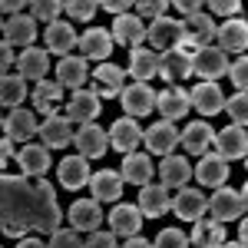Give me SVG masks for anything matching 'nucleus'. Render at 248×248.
Returning <instances> with one entry per match:
<instances>
[{"label":"nucleus","instance_id":"nucleus-56","mask_svg":"<svg viewBox=\"0 0 248 248\" xmlns=\"http://www.w3.org/2000/svg\"><path fill=\"white\" fill-rule=\"evenodd\" d=\"M0 10H7V14H10V10H23V3H20V0H14V3H10V0H3V3H0Z\"/></svg>","mask_w":248,"mask_h":248},{"label":"nucleus","instance_id":"nucleus-10","mask_svg":"<svg viewBox=\"0 0 248 248\" xmlns=\"http://www.w3.org/2000/svg\"><path fill=\"white\" fill-rule=\"evenodd\" d=\"M73 123L66 119V116H46L43 123H40V139H43V146L46 149H66V146H73Z\"/></svg>","mask_w":248,"mask_h":248},{"label":"nucleus","instance_id":"nucleus-39","mask_svg":"<svg viewBox=\"0 0 248 248\" xmlns=\"http://www.w3.org/2000/svg\"><path fill=\"white\" fill-rule=\"evenodd\" d=\"M27 99V79L20 77H10V73H3L0 79V103L7 106V109H20V103Z\"/></svg>","mask_w":248,"mask_h":248},{"label":"nucleus","instance_id":"nucleus-18","mask_svg":"<svg viewBox=\"0 0 248 248\" xmlns=\"http://www.w3.org/2000/svg\"><path fill=\"white\" fill-rule=\"evenodd\" d=\"M179 146H186L189 155H209V146H215V129H212L205 119L189 123V126L179 133Z\"/></svg>","mask_w":248,"mask_h":248},{"label":"nucleus","instance_id":"nucleus-35","mask_svg":"<svg viewBox=\"0 0 248 248\" xmlns=\"http://www.w3.org/2000/svg\"><path fill=\"white\" fill-rule=\"evenodd\" d=\"M195 248H222L229 238H225V225L215 222V218H199L192 225V238H189Z\"/></svg>","mask_w":248,"mask_h":248},{"label":"nucleus","instance_id":"nucleus-5","mask_svg":"<svg viewBox=\"0 0 248 248\" xmlns=\"http://www.w3.org/2000/svg\"><path fill=\"white\" fill-rule=\"evenodd\" d=\"M209 212L215 222H235V218H242L245 215V202H242V192L229 189V186H222V189H215V195L209 199Z\"/></svg>","mask_w":248,"mask_h":248},{"label":"nucleus","instance_id":"nucleus-22","mask_svg":"<svg viewBox=\"0 0 248 248\" xmlns=\"http://www.w3.org/2000/svg\"><path fill=\"white\" fill-rule=\"evenodd\" d=\"M215 153L225 162L232 159H245L248 155V133L242 126H225L222 133H215Z\"/></svg>","mask_w":248,"mask_h":248},{"label":"nucleus","instance_id":"nucleus-55","mask_svg":"<svg viewBox=\"0 0 248 248\" xmlns=\"http://www.w3.org/2000/svg\"><path fill=\"white\" fill-rule=\"evenodd\" d=\"M238 242H242V245L248 248V218L242 222V225H238Z\"/></svg>","mask_w":248,"mask_h":248},{"label":"nucleus","instance_id":"nucleus-48","mask_svg":"<svg viewBox=\"0 0 248 248\" xmlns=\"http://www.w3.org/2000/svg\"><path fill=\"white\" fill-rule=\"evenodd\" d=\"M116 232H93L90 235V242H86V248H119L116 245Z\"/></svg>","mask_w":248,"mask_h":248},{"label":"nucleus","instance_id":"nucleus-37","mask_svg":"<svg viewBox=\"0 0 248 248\" xmlns=\"http://www.w3.org/2000/svg\"><path fill=\"white\" fill-rule=\"evenodd\" d=\"M17 70L23 79H37L43 83L46 79V70H50V57H46V50H37V46H30V50H23L17 60Z\"/></svg>","mask_w":248,"mask_h":248},{"label":"nucleus","instance_id":"nucleus-23","mask_svg":"<svg viewBox=\"0 0 248 248\" xmlns=\"http://www.w3.org/2000/svg\"><path fill=\"white\" fill-rule=\"evenodd\" d=\"M215 40H218V50H225V53H245L248 50V20H242V17L225 20L218 27Z\"/></svg>","mask_w":248,"mask_h":248},{"label":"nucleus","instance_id":"nucleus-53","mask_svg":"<svg viewBox=\"0 0 248 248\" xmlns=\"http://www.w3.org/2000/svg\"><path fill=\"white\" fill-rule=\"evenodd\" d=\"M10 155H14V142H10V136H7V139H3V142H0V159H3V162H7V159H10Z\"/></svg>","mask_w":248,"mask_h":248},{"label":"nucleus","instance_id":"nucleus-57","mask_svg":"<svg viewBox=\"0 0 248 248\" xmlns=\"http://www.w3.org/2000/svg\"><path fill=\"white\" fill-rule=\"evenodd\" d=\"M222 248H245V245H242V242H225Z\"/></svg>","mask_w":248,"mask_h":248},{"label":"nucleus","instance_id":"nucleus-1","mask_svg":"<svg viewBox=\"0 0 248 248\" xmlns=\"http://www.w3.org/2000/svg\"><path fill=\"white\" fill-rule=\"evenodd\" d=\"M0 222L3 235L23 238L27 232L53 235L60 232L63 212L53 195V186L46 179L30 175H3L0 179Z\"/></svg>","mask_w":248,"mask_h":248},{"label":"nucleus","instance_id":"nucleus-31","mask_svg":"<svg viewBox=\"0 0 248 248\" xmlns=\"http://www.w3.org/2000/svg\"><path fill=\"white\" fill-rule=\"evenodd\" d=\"M146 27H142V20L136 17V14H123V17L113 20V40L116 46H129V50H136L142 40H146Z\"/></svg>","mask_w":248,"mask_h":248},{"label":"nucleus","instance_id":"nucleus-32","mask_svg":"<svg viewBox=\"0 0 248 248\" xmlns=\"http://www.w3.org/2000/svg\"><path fill=\"white\" fill-rule=\"evenodd\" d=\"M3 133L10 136V139H17V142L33 139V136L40 133L37 113H30V109H10V113L3 116Z\"/></svg>","mask_w":248,"mask_h":248},{"label":"nucleus","instance_id":"nucleus-40","mask_svg":"<svg viewBox=\"0 0 248 248\" xmlns=\"http://www.w3.org/2000/svg\"><path fill=\"white\" fill-rule=\"evenodd\" d=\"M225 113H229L232 126H248V93H235L225 99Z\"/></svg>","mask_w":248,"mask_h":248},{"label":"nucleus","instance_id":"nucleus-7","mask_svg":"<svg viewBox=\"0 0 248 248\" xmlns=\"http://www.w3.org/2000/svg\"><path fill=\"white\" fill-rule=\"evenodd\" d=\"M99 106H103V99L93 90H77L70 96V103H66V119L77 123V126H90L99 116Z\"/></svg>","mask_w":248,"mask_h":248},{"label":"nucleus","instance_id":"nucleus-28","mask_svg":"<svg viewBox=\"0 0 248 248\" xmlns=\"http://www.w3.org/2000/svg\"><path fill=\"white\" fill-rule=\"evenodd\" d=\"M113 30H103V27H90L83 37H79V53L86 60H109L113 53Z\"/></svg>","mask_w":248,"mask_h":248},{"label":"nucleus","instance_id":"nucleus-20","mask_svg":"<svg viewBox=\"0 0 248 248\" xmlns=\"http://www.w3.org/2000/svg\"><path fill=\"white\" fill-rule=\"evenodd\" d=\"M123 79H126V73L116 66V63H99L93 73V93L99 96V99H116V96H123Z\"/></svg>","mask_w":248,"mask_h":248},{"label":"nucleus","instance_id":"nucleus-46","mask_svg":"<svg viewBox=\"0 0 248 248\" xmlns=\"http://www.w3.org/2000/svg\"><path fill=\"white\" fill-rule=\"evenodd\" d=\"M136 10H139V20H153L155 23V20L166 17L162 10H169V3H166V0H139Z\"/></svg>","mask_w":248,"mask_h":248},{"label":"nucleus","instance_id":"nucleus-36","mask_svg":"<svg viewBox=\"0 0 248 248\" xmlns=\"http://www.w3.org/2000/svg\"><path fill=\"white\" fill-rule=\"evenodd\" d=\"M129 77L136 83H149L153 77H159V53L142 50V46L129 50Z\"/></svg>","mask_w":248,"mask_h":248},{"label":"nucleus","instance_id":"nucleus-21","mask_svg":"<svg viewBox=\"0 0 248 248\" xmlns=\"http://www.w3.org/2000/svg\"><path fill=\"white\" fill-rule=\"evenodd\" d=\"M66 218H70V225L77 232H99V222H103V209H99V202L96 199H77L70 212H66Z\"/></svg>","mask_w":248,"mask_h":248},{"label":"nucleus","instance_id":"nucleus-14","mask_svg":"<svg viewBox=\"0 0 248 248\" xmlns=\"http://www.w3.org/2000/svg\"><path fill=\"white\" fill-rule=\"evenodd\" d=\"M172 212H175L182 222H192V225H195V222L209 212V199L199 189H179L172 195Z\"/></svg>","mask_w":248,"mask_h":248},{"label":"nucleus","instance_id":"nucleus-8","mask_svg":"<svg viewBox=\"0 0 248 248\" xmlns=\"http://www.w3.org/2000/svg\"><path fill=\"white\" fill-rule=\"evenodd\" d=\"M142 142H146L149 153L166 159V155H172V149L179 146V129H175V123H169V119H159V123H153V126L146 129Z\"/></svg>","mask_w":248,"mask_h":248},{"label":"nucleus","instance_id":"nucleus-2","mask_svg":"<svg viewBox=\"0 0 248 248\" xmlns=\"http://www.w3.org/2000/svg\"><path fill=\"white\" fill-rule=\"evenodd\" d=\"M229 57H225V50H218L215 43L209 46H199L195 53H192V73L195 77H202V83H215L218 77H225L229 73Z\"/></svg>","mask_w":248,"mask_h":248},{"label":"nucleus","instance_id":"nucleus-27","mask_svg":"<svg viewBox=\"0 0 248 248\" xmlns=\"http://www.w3.org/2000/svg\"><path fill=\"white\" fill-rule=\"evenodd\" d=\"M146 218H162L166 212H172V199H169V189L159 182V186H142L139 189V202H136Z\"/></svg>","mask_w":248,"mask_h":248},{"label":"nucleus","instance_id":"nucleus-51","mask_svg":"<svg viewBox=\"0 0 248 248\" xmlns=\"http://www.w3.org/2000/svg\"><path fill=\"white\" fill-rule=\"evenodd\" d=\"M0 60H3V63H0L3 73H10V63H17V60H20V57H14V46H10L7 40H3V46H0Z\"/></svg>","mask_w":248,"mask_h":248},{"label":"nucleus","instance_id":"nucleus-29","mask_svg":"<svg viewBox=\"0 0 248 248\" xmlns=\"http://www.w3.org/2000/svg\"><path fill=\"white\" fill-rule=\"evenodd\" d=\"M90 79V66H86V57H63L57 63V83L66 86V90H83Z\"/></svg>","mask_w":248,"mask_h":248},{"label":"nucleus","instance_id":"nucleus-41","mask_svg":"<svg viewBox=\"0 0 248 248\" xmlns=\"http://www.w3.org/2000/svg\"><path fill=\"white\" fill-rule=\"evenodd\" d=\"M189 235L186 232H179V229H162L159 235H155V242L153 248H189Z\"/></svg>","mask_w":248,"mask_h":248},{"label":"nucleus","instance_id":"nucleus-25","mask_svg":"<svg viewBox=\"0 0 248 248\" xmlns=\"http://www.w3.org/2000/svg\"><path fill=\"white\" fill-rule=\"evenodd\" d=\"M155 166L149 155L142 153H129L126 159H123V169H119V175H123V182H129V186H136V189H142V186H149L155 175Z\"/></svg>","mask_w":248,"mask_h":248},{"label":"nucleus","instance_id":"nucleus-12","mask_svg":"<svg viewBox=\"0 0 248 248\" xmlns=\"http://www.w3.org/2000/svg\"><path fill=\"white\" fill-rule=\"evenodd\" d=\"M229 162L222 159L218 153H209L199 159V166H195V179H199V186H205V189H222V186H229Z\"/></svg>","mask_w":248,"mask_h":248},{"label":"nucleus","instance_id":"nucleus-38","mask_svg":"<svg viewBox=\"0 0 248 248\" xmlns=\"http://www.w3.org/2000/svg\"><path fill=\"white\" fill-rule=\"evenodd\" d=\"M60 103H63V86L60 83H50V79L37 83V90H33V109L40 116H57Z\"/></svg>","mask_w":248,"mask_h":248},{"label":"nucleus","instance_id":"nucleus-42","mask_svg":"<svg viewBox=\"0 0 248 248\" xmlns=\"http://www.w3.org/2000/svg\"><path fill=\"white\" fill-rule=\"evenodd\" d=\"M46 245H50V248H86V242L79 238L77 229H66V232L60 229V232L50 235V242H46Z\"/></svg>","mask_w":248,"mask_h":248},{"label":"nucleus","instance_id":"nucleus-13","mask_svg":"<svg viewBox=\"0 0 248 248\" xmlns=\"http://www.w3.org/2000/svg\"><path fill=\"white\" fill-rule=\"evenodd\" d=\"M57 179L63 189L77 192L83 186H90V159H83V155H63V162L57 166Z\"/></svg>","mask_w":248,"mask_h":248},{"label":"nucleus","instance_id":"nucleus-30","mask_svg":"<svg viewBox=\"0 0 248 248\" xmlns=\"http://www.w3.org/2000/svg\"><path fill=\"white\" fill-rule=\"evenodd\" d=\"M192 175H195V169L186 155H166L162 166H159V179H162L166 189H186V182Z\"/></svg>","mask_w":248,"mask_h":248},{"label":"nucleus","instance_id":"nucleus-24","mask_svg":"<svg viewBox=\"0 0 248 248\" xmlns=\"http://www.w3.org/2000/svg\"><path fill=\"white\" fill-rule=\"evenodd\" d=\"M3 40H7L10 46H23V50H30L33 40H37V17L14 14V17L3 23Z\"/></svg>","mask_w":248,"mask_h":248},{"label":"nucleus","instance_id":"nucleus-59","mask_svg":"<svg viewBox=\"0 0 248 248\" xmlns=\"http://www.w3.org/2000/svg\"><path fill=\"white\" fill-rule=\"evenodd\" d=\"M245 162H248V155H245Z\"/></svg>","mask_w":248,"mask_h":248},{"label":"nucleus","instance_id":"nucleus-3","mask_svg":"<svg viewBox=\"0 0 248 248\" xmlns=\"http://www.w3.org/2000/svg\"><path fill=\"white\" fill-rule=\"evenodd\" d=\"M155 93L149 83H133V86H126L123 96H119V103H123V113L129 116V119H139V116H149L155 109Z\"/></svg>","mask_w":248,"mask_h":248},{"label":"nucleus","instance_id":"nucleus-15","mask_svg":"<svg viewBox=\"0 0 248 248\" xmlns=\"http://www.w3.org/2000/svg\"><path fill=\"white\" fill-rule=\"evenodd\" d=\"M182 27H186V43H182V50H189V53H195L199 46H209V40L218 33V30H215L212 14H195V17H186V20H182Z\"/></svg>","mask_w":248,"mask_h":248},{"label":"nucleus","instance_id":"nucleus-19","mask_svg":"<svg viewBox=\"0 0 248 248\" xmlns=\"http://www.w3.org/2000/svg\"><path fill=\"white\" fill-rule=\"evenodd\" d=\"M159 77L166 79L169 86H175L179 79L192 77V53L189 50H166L162 57H159Z\"/></svg>","mask_w":248,"mask_h":248},{"label":"nucleus","instance_id":"nucleus-16","mask_svg":"<svg viewBox=\"0 0 248 248\" xmlns=\"http://www.w3.org/2000/svg\"><path fill=\"white\" fill-rule=\"evenodd\" d=\"M189 99L199 116H218L225 109V93L218 83H195V90H189Z\"/></svg>","mask_w":248,"mask_h":248},{"label":"nucleus","instance_id":"nucleus-50","mask_svg":"<svg viewBox=\"0 0 248 248\" xmlns=\"http://www.w3.org/2000/svg\"><path fill=\"white\" fill-rule=\"evenodd\" d=\"M99 10H109L113 17H123V14L129 10V3H126V0H106V3H99Z\"/></svg>","mask_w":248,"mask_h":248},{"label":"nucleus","instance_id":"nucleus-52","mask_svg":"<svg viewBox=\"0 0 248 248\" xmlns=\"http://www.w3.org/2000/svg\"><path fill=\"white\" fill-rule=\"evenodd\" d=\"M123 248H153V242H146V238L133 235V238H126V245H123Z\"/></svg>","mask_w":248,"mask_h":248},{"label":"nucleus","instance_id":"nucleus-33","mask_svg":"<svg viewBox=\"0 0 248 248\" xmlns=\"http://www.w3.org/2000/svg\"><path fill=\"white\" fill-rule=\"evenodd\" d=\"M90 192H93L96 202H119V195H123V175L113 172V169L93 172V179H90Z\"/></svg>","mask_w":248,"mask_h":248},{"label":"nucleus","instance_id":"nucleus-9","mask_svg":"<svg viewBox=\"0 0 248 248\" xmlns=\"http://www.w3.org/2000/svg\"><path fill=\"white\" fill-rule=\"evenodd\" d=\"M142 209L139 205H126V202H116L113 212H109V232H116L119 238H133V235H139V229H142Z\"/></svg>","mask_w":248,"mask_h":248},{"label":"nucleus","instance_id":"nucleus-6","mask_svg":"<svg viewBox=\"0 0 248 248\" xmlns=\"http://www.w3.org/2000/svg\"><path fill=\"white\" fill-rule=\"evenodd\" d=\"M73 146L79 149L83 159H103L106 149H109V133H106L103 126H96V123L79 126L77 136H73Z\"/></svg>","mask_w":248,"mask_h":248},{"label":"nucleus","instance_id":"nucleus-58","mask_svg":"<svg viewBox=\"0 0 248 248\" xmlns=\"http://www.w3.org/2000/svg\"><path fill=\"white\" fill-rule=\"evenodd\" d=\"M242 202H245V209H248V182H245V189H242Z\"/></svg>","mask_w":248,"mask_h":248},{"label":"nucleus","instance_id":"nucleus-26","mask_svg":"<svg viewBox=\"0 0 248 248\" xmlns=\"http://www.w3.org/2000/svg\"><path fill=\"white\" fill-rule=\"evenodd\" d=\"M17 166L23 169V175H30V179H43L46 172H50V149L43 146V142H27L23 149L17 153Z\"/></svg>","mask_w":248,"mask_h":248},{"label":"nucleus","instance_id":"nucleus-49","mask_svg":"<svg viewBox=\"0 0 248 248\" xmlns=\"http://www.w3.org/2000/svg\"><path fill=\"white\" fill-rule=\"evenodd\" d=\"M172 7H175L182 17H195V14H202V3H199V0H175Z\"/></svg>","mask_w":248,"mask_h":248},{"label":"nucleus","instance_id":"nucleus-43","mask_svg":"<svg viewBox=\"0 0 248 248\" xmlns=\"http://www.w3.org/2000/svg\"><path fill=\"white\" fill-rule=\"evenodd\" d=\"M63 10L73 20H93V14L99 10V3H93V0H66Z\"/></svg>","mask_w":248,"mask_h":248},{"label":"nucleus","instance_id":"nucleus-47","mask_svg":"<svg viewBox=\"0 0 248 248\" xmlns=\"http://www.w3.org/2000/svg\"><path fill=\"white\" fill-rule=\"evenodd\" d=\"M209 10L215 14V17H229V20H232L238 10H242V3H238V0H225V3H222V0H212Z\"/></svg>","mask_w":248,"mask_h":248},{"label":"nucleus","instance_id":"nucleus-44","mask_svg":"<svg viewBox=\"0 0 248 248\" xmlns=\"http://www.w3.org/2000/svg\"><path fill=\"white\" fill-rule=\"evenodd\" d=\"M229 79H232V86H235L238 93H248V57H238L229 66Z\"/></svg>","mask_w":248,"mask_h":248},{"label":"nucleus","instance_id":"nucleus-11","mask_svg":"<svg viewBox=\"0 0 248 248\" xmlns=\"http://www.w3.org/2000/svg\"><path fill=\"white\" fill-rule=\"evenodd\" d=\"M155 109L162 119H182V116H189L192 109V99H189V90H182V86H166V90H159V99H155Z\"/></svg>","mask_w":248,"mask_h":248},{"label":"nucleus","instance_id":"nucleus-34","mask_svg":"<svg viewBox=\"0 0 248 248\" xmlns=\"http://www.w3.org/2000/svg\"><path fill=\"white\" fill-rule=\"evenodd\" d=\"M43 40H46V53H57L60 60L70 57V50H73V46H79V37L73 33V27H70V23H63V20L50 23Z\"/></svg>","mask_w":248,"mask_h":248},{"label":"nucleus","instance_id":"nucleus-17","mask_svg":"<svg viewBox=\"0 0 248 248\" xmlns=\"http://www.w3.org/2000/svg\"><path fill=\"white\" fill-rule=\"evenodd\" d=\"M142 129H139V123L136 119H129V116H123V119H116L113 126H109V146H113L116 153L129 155L136 153V146L142 142Z\"/></svg>","mask_w":248,"mask_h":248},{"label":"nucleus","instance_id":"nucleus-45","mask_svg":"<svg viewBox=\"0 0 248 248\" xmlns=\"http://www.w3.org/2000/svg\"><path fill=\"white\" fill-rule=\"evenodd\" d=\"M60 10H63V3H60V0H37V3H33V17L43 20L46 27H50V23H57Z\"/></svg>","mask_w":248,"mask_h":248},{"label":"nucleus","instance_id":"nucleus-4","mask_svg":"<svg viewBox=\"0 0 248 248\" xmlns=\"http://www.w3.org/2000/svg\"><path fill=\"white\" fill-rule=\"evenodd\" d=\"M146 40L153 43L155 50H179L182 43H186V27H182V20H172V17H162L155 20V23H149V33H146Z\"/></svg>","mask_w":248,"mask_h":248},{"label":"nucleus","instance_id":"nucleus-54","mask_svg":"<svg viewBox=\"0 0 248 248\" xmlns=\"http://www.w3.org/2000/svg\"><path fill=\"white\" fill-rule=\"evenodd\" d=\"M17 248H50V245H43L40 238H23V242H20Z\"/></svg>","mask_w":248,"mask_h":248}]
</instances>
